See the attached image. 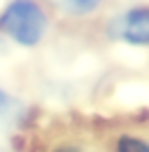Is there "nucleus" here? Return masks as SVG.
<instances>
[{"instance_id":"f257e3e1","label":"nucleus","mask_w":149,"mask_h":152,"mask_svg":"<svg viewBox=\"0 0 149 152\" xmlns=\"http://www.w3.org/2000/svg\"><path fill=\"white\" fill-rule=\"evenodd\" d=\"M0 28L22 46H35L48 31V18L35 0H13L0 15Z\"/></svg>"},{"instance_id":"f03ea898","label":"nucleus","mask_w":149,"mask_h":152,"mask_svg":"<svg viewBox=\"0 0 149 152\" xmlns=\"http://www.w3.org/2000/svg\"><path fill=\"white\" fill-rule=\"evenodd\" d=\"M117 37L132 46H149V7H134L117 20Z\"/></svg>"},{"instance_id":"7ed1b4c3","label":"nucleus","mask_w":149,"mask_h":152,"mask_svg":"<svg viewBox=\"0 0 149 152\" xmlns=\"http://www.w3.org/2000/svg\"><path fill=\"white\" fill-rule=\"evenodd\" d=\"M114 152H149V141L136 135H121L114 141Z\"/></svg>"},{"instance_id":"20e7f679","label":"nucleus","mask_w":149,"mask_h":152,"mask_svg":"<svg viewBox=\"0 0 149 152\" xmlns=\"http://www.w3.org/2000/svg\"><path fill=\"white\" fill-rule=\"evenodd\" d=\"M101 0H56L58 7H63L65 11L76 13V15H84V13H91L99 7Z\"/></svg>"},{"instance_id":"39448f33","label":"nucleus","mask_w":149,"mask_h":152,"mask_svg":"<svg viewBox=\"0 0 149 152\" xmlns=\"http://www.w3.org/2000/svg\"><path fill=\"white\" fill-rule=\"evenodd\" d=\"M11 111V98L4 91H0V115H6Z\"/></svg>"},{"instance_id":"423d86ee","label":"nucleus","mask_w":149,"mask_h":152,"mask_svg":"<svg viewBox=\"0 0 149 152\" xmlns=\"http://www.w3.org/2000/svg\"><path fill=\"white\" fill-rule=\"evenodd\" d=\"M54 152H82L78 146H63V148H58V150H54Z\"/></svg>"}]
</instances>
